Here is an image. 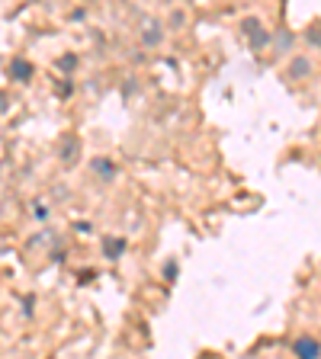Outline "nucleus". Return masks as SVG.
Here are the masks:
<instances>
[{
    "label": "nucleus",
    "instance_id": "nucleus-1",
    "mask_svg": "<svg viewBox=\"0 0 321 359\" xmlns=\"http://www.w3.org/2000/svg\"><path fill=\"white\" fill-rule=\"evenodd\" d=\"M292 353H296V359H321V344L315 337H296Z\"/></svg>",
    "mask_w": 321,
    "mask_h": 359
},
{
    "label": "nucleus",
    "instance_id": "nucleus-2",
    "mask_svg": "<svg viewBox=\"0 0 321 359\" xmlns=\"http://www.w3.org/2000/svg\"><path fill=\"white\" fill-rule=\"evenodd\" d=\"M10 74H16V77H22V81H26V77L32 74V67L26 65L22 58H13V65H10Z\"/></svg>",
    "mask_w": 321,
    "mask_h": 359
}]
</instances>
